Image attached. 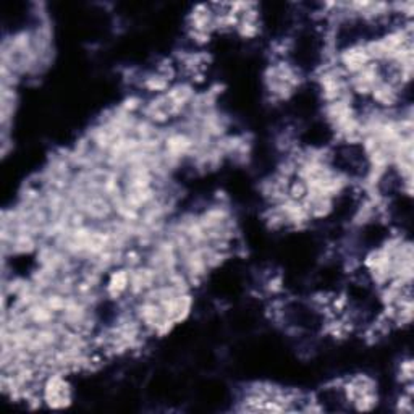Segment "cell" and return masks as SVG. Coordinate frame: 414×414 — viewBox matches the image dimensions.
<instances>
[{"label": "cell", "mask_w": 414, "mask_h": 414, "mask_svg": "<svg viewBox=\"0 0 414 414\" xmlns=\"http://www.w3.org/2000/svg\"><path fill=\"white\" fill-rule=\"evenodd\" d=\"M413 374H414V369H413L411 357H405V360H401L398 365V371H396V379H398V382L401 385L413 382Z\"/></svg>", "instance_id": "obj_2"}, {"label": "cell", "mask_w": 414, "mask_h": 414, "mask_svg": "<svg viewBox=\"0 0 414 414\" xmlns=\"http://www.w3.org/2000/svg\"><path fill=\"white\" fill-rule=\"evenodd\" d=\"M44 406L52 410L69 408L73 403V390L64 372H52L42 382Z\"/></svg>", "instance_id": "obj_1"}]
</instances>
